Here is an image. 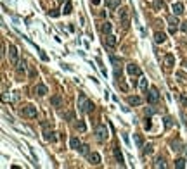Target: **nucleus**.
I'll list each match as a JSON object with an SVG mask.
<instances>
[{
	"mask_svg": "<svg viewBox=\"0 0 187 169\" xmlns=\"http://www.w3.org/2000/svg\"><path fill=\"white\" fill-rule=\"evenodd\" d=\"M78 110H80V112H83V114H87V112H92V110H94V104H92L83 93H80V95H78Z\"/></svg>",
	"mask_w": 187,
	"mask_h": 169,
	"instance_id": "f257e3e1",
	"label": "nucleus"
},
{
	"mask_svg": "<svg viewBox=\"0 0 187 169\" xmlns=\"http://www.w3.org/2000/svg\"><path fill=\"white\" fill-rule=\"evenodd\" d=\"M19 112H21V116L26 118V119H33V118H37V107H35V105H24Z\"/></svg>",
	"mask_w": 187,
	"mask_h": 169,
	"instance_id": "f03ea898",
	"label": "nucleus"
},
{
	"mask_svg": "<svg viewBox=\"0 0 187 169\" xmlns=\"http://www.w3.org/2000/svg\"><path fill=\"white\" fill-rule=\"evenodd\" d=\"M109 136V133H108V128L104 126V124H99L97 128H95V138L99 140V141H106Z\"/></svg>",
	"mask_w": 187,
	"mask_h": 169,
	"instance_id": "7ed1b4c3",
	"label": "nucleus"
},
{
	"mask_svg": "<svg viewBox=\"0 0 187 169\" xmlns=\"http://www.w3.org/2000/svg\"><path fill=\"white\" fill-rule=\"evenodd\" d=\"M118 19H120V22H121L123 26H128V24H130V10H128L127 7L120 9V12H118Z\"/></svg>",
	"mask_w": 187,
	"mask_h": 169,
	"instance_id": "20e7f679",
	"label": "nucleus"
},
{
	"mask_svg": "<svg viewBox=\"0 0 187 169\" xmlns=\"http://www.w3.org/2000/svg\"><path fill=\"white\" fill-rule=\"evenodd\" d=\"M178 24H180V22H178V19H177V16H175V14L168 17V26H170V33H172V35H173V33L177 31Z\"/></svg>",
	"mask_w": 187,
	"mask_h": 169,
	"instance_id": "39448f33",
	"label": "nucleus"
},
{
	"mask_svg": "<svg viewBox=\"0 0 187 169\" xmlns=\"http://www.w3.org/2000/svg\"><path fill=\"white\" fill-rule=\"evenodd\" d=\"M147 93V102L149 104H156L158 100H159V93H158L156 88H151L149 91H146Z\"/></svg>",
	"mask_w": 187,
	"mask_h": 169,
	"instance_id": "423d86ee",
	"label": "nucleus"
},
{
	"mask_svg": "<svg viewBox=\"0 0 187 169\" xmlns=\"http://www.w3.org/2000/svg\"><path fill=\"white\" fill-rule=\"evenodd\" d=\"M127 71L130 76H142V71H140V67H139L137 64H128Z\"/></svg>",
	"mask_w": 187,
	"mask_h": 169,
	"instance_id": "0eeeda50",
	"label": "nucleus"
},
{
	"mask_svg": "<svg viewBox=\"0 0 187 169\" xmlns=\"http://www.w3.org/2000/svg\"><path fill=\"white\" fill-rule=\"evenodd\" d=\"M9 60L12 64H18V49L14 45H9Z\"/></svg>",
	"mask_w": 187,
	"mask_h": 169,
	"instance_id": "6e6552de",
	"label": "nucleus"
},
{
	"mask_svg": "<svg viewBox=\"0 0 187 169\" xmlns=\"http://www.w3.org/2000/svg\"><path fill=\"white\" fill-rule=\"evenodd\" d=\"M87 159H89V162L90 164H94V166L100 164V155H99L97 152H90L89 155H87Z\"/></svg>",
	"mask_w": 187,
	"mask_h": 169,
	"instance_id": "1a4fd4ad",
	"label": "nucleus"
},
{
	"mask_svg": "<svg viewBox=\"0 0 187 169\" xmlns=\"http://www.w3.org/2000/svg\"><path fill=\"white\" fill-rule=\"evenodd\" d=\"M113 154H114V157H116V160H118V164L123 168L125 166V159H123V154H121V150L118 149V147H114L113 149Z\"/></svg>",
	"mask_w": 187,
	"mask_h": 169,
	"instance_id": "9d476101",
	"label": "nucleus"
},
{
	"mask_svg": "<svg viewBox=\"0 0 187 169\" xmlns=\"http://www.w3.org/2000/svg\"><path fill=\"white\" fill-rule=\"evenodd\" d=\"M172 12H173L175 16H182V14H184V4H180V2L173 4V5H172Z\"/></svg>",
	"mask_w": 187,
	"mask_h": 169,
	"instance_id": "9b49d317",
	"label": "nucleus"
},
{
	"mask_svg": "<svg viewBox=\"0 0 187 169\" xmlns=\"http://www.w3.org/2000/svg\"><path fill=\"white\" fill-rule=\"evenodd\" d=\"M173 64H175V57H173L172 54L165 55V67H166V69H172V67H173Z\"/></svg>",
	"mask_w": 187,
	"mask_h": 169,
	"instance_id": "f8f14e48",
	"label": "nucleus"
},
{
	"mask_svg": "<svg viewBox=\"0 0 187 169\" xmlns=\"http://www.w3.org/2000/svg\"><path fill=\"white\" fill-rule=\"evenodd\" d=\"M35 93H38L40 97H43V95H47V93H49V90H47L45 85H42V83H40V85L35 86Z\"/></svg>",
	"mask_w": 187,
	"mask_h": 169,
	"instance_id": "ddd939ff",
	"label": "nucleus"
},
{
	"mask_svg": "<svg viewBox=\"0 0 187 169\" xmlns=\"http://www.w3.org/2000/svg\"><path fill=\"white\" fill-rule=\"evenodd\" d=\"M43 138L47 140V141H52V143H54V141L57 140V136H56V133H54V131H49V129H45V131H43Z\"/></svg>",
	"mask_w": 187,
	"mask_h": 169,
	"instance_id": "4468645a",
	"label": "nucleus"
},
{
	"mask_svg": "<svg viewBox=\"0 0 187 169\" xmlns=\"http://www.w3.org/2000/svg\"><path fill=\"white\" fill-rule=\"evenodd\" d=\"M106 45L111 47V49H113V47H116V36H114V35H111V33H108V35H106Z\"/></svg>",
	"mask_w": 187,
	"mask_h": 169,
	"instance_id": "2eb2a0df",
	"label": "nucleus"
},
{
	"mask_svg": "<svg viewBox=\"0 0 187 169\" xmlns=\"http://www.w3.org/2000/svg\"><path fill=\"white\" fill-rule=\"evenodd\" d=\"M165 40H166V35L163 31H156L154 33V41L156 43H165Z\"/></svg>",
	"mask_w": 187,
	"mask_h": 169,
	"instance_id": "dca6fc26",
	"label": "nucleus"
},
{
	"mask_svg": "<svg viewBox=\"0 0 187 169\" xmlns=\"http://www.w3.org/2000/svg\"><path fill=\"white\" fill-rule=\"evenodd\" d=\"M127 102L130 104V105H140V104H142V99L137 97V95H133V97H128Z\"/></svg>",
	"mask_w": 187,
	"mask_h": 169,
	"instance_id": "f3484780",
	"label": "nucleus"
},
{
	"mask_svg": "<svg viewBox=\"0 0 187 169\" xmlns=\"http://www.w3.org/2000/svg\"><path fill=\"white\" fill-rule=\"evenodd\" d=\"M111 30H113V24H111L109 21H106V22H102V26H100V31H102L104 35H108V33H111Z\"/></svg>",
	"mask_w": 187,
	"mask_h": 169,
	"instance_id": "a211bd4d",
	"label": "nucleus"
},
{
	"mask_svg": "<svg viewBox=\"0 0 187 169\" xmlns=\"http://www.w3.org/2000/svg\"><path fill=\"white\" fill-rule=\"evenodd\" d=\"M106 5H108L111 10H114V9L120 7V0H106Z\"/></svg>",
	"mask_w": 187,
	"mask_h": 169,
	"instance_id": "6ab92c4d",
	"label": "nucleus"
},
{
	"mask_svg": "<svg viewBox=\"0 0 187 169\" xmlns=\"http://www.w3.org/2000/svg\"><path fill=\"white\" fill-rule=\"evenodd\" d=\"M69 145H71V149H75V150H78L80 147H81V143H80V140L75 136V138H71L69 140Z\"/></svg>",
	"mask_w": 187,
	"mask_h": 169,
	"instance_id": "aec40b11",
	"label": "nucleus"
},
{
	"mask_svg": "<svg viewBox=\"0 0 187 169\" xmlns=\"http://www.w3.org/2000/svg\"><path fill=\"white\" fill-rule=\"evenodd\" d=\"M133 140H135V145H137L139 149L144 147V138H142L140 135H133Z\"/></svg>",
	"mask_w": 187,
	"mask_h": 169,
	"instance_id": "412c9836",
	"label": "nucleus"
},
{
	"mask_svg": "<svg viewBox=\"0 0 187 169\" xmlns=\"http://www.w3.org/2000/svg\"><path fill=\"white\" fill-rule=\"evenodd\" d=\"M165 9V2L163 0H154V10H163Z\"/></svg>",
	"mask_w": 187,
	"mask_h": 169,
	"instance_id": "4be33fe9",
	"label": "nucleus"
},
{
	"mask_svg": "<svg viewBox=\"0 0 187 169\" xmlns=\"http://www.w3.org/2000/svg\"><path fill=\"white\" fill-rule=\"evenodd\" d=\"M76 129H78L80 133H85V131H87V124H85L83 121H78V123H76Z\"/></svg>",
	"mask_w": 187,
	"mask_h": 169,
	"instance_id": "5701e85b",
	"label": "nucleus"
},
{
	"mask_svg": "<svg viewBox=\"0 0 187 169\" xmlns=\"http://www.w3.org/2000/svg\"><path fill=\"white\" fill-rule=\"evenodd\" d=\"M154 168H166V164H165V159H163V157H158L156 162H154Z\"/></svg>",
	"mask_w": 187,
	"mask_h": 169,
	"instance_id": "b1692460",
	"label": "nucleus"
},
{
	"mask_svg": "<svg viewBox=\"0 0 187 169\" xmlns=\"http://www.w3.org/2000/svg\"><path fill=\"white\" fill-rule=\"evenodd\" d=\"M50 102H52V105L59 107L61 104H62V99H61V97H52V99H50Z\"/></svg>",
	"mask_w": 187,
	"mask_h": 169,
	"instance_id": "393cba45",
	"label": "nucleus"
},
{
	"mask_svg": "<svg viewBox=\"0 0 187 169\" xmlns=\"http://www.w3.org/2000/svg\"><path fill=\"white\" fill-rule=\"evenodd\" d=\"M153 128V123H151V116H146V121H144V129H151Z\"/></svg>",
	"mask_w": 187,
	"mask_h": 169,
	"instance_id": "a878e982",
	"label": "nucleus"
},
{
	"mask_svg": "<svg viewBox=\"0 0 187 169\" xmlns=\"http://www.w3.org/2000/svg\"><path fill=\"white\" fill-rule=\"evenodd\" d=\"M71 10H73V5H71V2H66V5H64V10H62V14H71Z\"/></svg>",
	"mask_w": 187,
	"mask_h": 169,
	"instance_id": "bb28decb",
	"label": "nucleus"
},
{
	"mask_svg": "<svg viewBox=\"0 0 187 169\" xmlns=\"http://www.w3.org/2000/svg\"><path fill=\"white\" fill-rule=\"evenodd\" d=\"M175 168L184 169V168H186V160H184V159H177V160H175Z\"/></svg>",
	"mask_w": 187,
	"mask_h": 169,
	"instance_id": "cd10ccee",
	"label": "nucleus"
},
{
	"mask_svg": "<svg viewBox=\"0 0 187 169\" xmlns=\"http://www.w3.org/2000/svg\"><path fill=\"white\" fill-rule=\"evenodd\" d=\"M139 85H140V90L146 91V88H147V80H146L144 76H140V83H139Z\"/></svg>",
	"mask_w": 187,
	"mask_h": 169,
	"instance_id": "c85d7f7f",
	"label": "nucleus"
},
{
	"mask_svg": "<svg viewBox=\"0 0 187 169\" xmlns=\"http://www.w3.org/2000/svg\"><path fill=\"white\" fill-rule=\"evenodd\" d=\"M80 154H81V155H89L90 152H89V145H81V147H80Z\"/></svg>",
	"mask_w": 187,
	"mask_h": 169,
	"instance_id": "c756f323",
	"label": "nucleus"
},
{
	"mask_svg": "<svg viewBox=\"0 0 187 169\" xmlns=\"http://www.w3.org/2000/svg\"><path fill=\"white\" fill-rule=\"evenodd\" d=\"M18 71H23V73H24V71H26V62H24V60H19V62H18Z\"/></svg>",
	"mask_w": 187,
	"mask_h": 169,
	"instance_id": "7c9ffc66",
	"label": "nucleus"
},
{
	"mask_svg": "<svg viewBox=\"0 0 187 169\" xmlns=\"http://www.w3.org/2000/svg\"><path fill=\"white\" fill-rule=\"evenodd\" d=\"M175 76H177L178 80L180 81H187V76H186V73H182V71H177V74H175Z\"/></svg>",
	"mask_w": 187,
	"mask_h": 169,
	"instance_id": "2f4dec72",
	"label": "nucleus"
},
{
	"mask_svg": "<svg viewBox=\"0 0 187 169\" xmlns=\"http://www.w3.org/2000/svg\"><path fill=\"white\" fill-rule=\"evenodd\" d=\"M172 150H177V152H180V150H182V143H180V141H177V143L173 141V143H172Z\"/></svg>",
	"mask_w": 187,
	"mask_h": 169,
	"instance_id": "473e14b6",
	"label": "nucleus"
},
{
	"mask_svg": "<svg viewBox=\"0 0 187 169\" xmlns=\"http://www.w3.org/2000/svg\"><path fill=\"white\" fill-rule=\"evenodd\" d=\"M153 150H154V147H153V145H146V147H144V154H146V155H149V154H153Z\"/></svg>",
	"mask_w": 187,
	"mask_h": 169,
	"instance_id": "72a5a7b5",
	"label": "nucleus"
},
{
	"mask_svg": "<svg viewBox=\"0 0 187 169\" xmlns=\"http://www.w3.org/2000/svg\"><path fill=\"white\" fill-rule=\"evenodd\" d=\"M173 126V121L172 118H165V128H172Z\"/></svg>",
	"mask_w": 187,
	"mask_h": 169,
	"instance_id": "f704fd0d",
	"label": "nucleus"
},
{
	"mask_svg": "<svg viewBox=\"0 0 187 169\" xmlns=\"http://www.w3.org/2000/svg\"><path fill=\"white\" fill-rule=\"evenodd\" d=\"M180 118H182V123L187 126V116H186V112H180Z\"/></svg>",
	"mask_w": 187,
	"mask_h": 169,
	"instance_id": "c9c22d12",
	"label": "nucleus"
},
{
	"mask_svg": "<svg viewBox=\"0 0 187 169\" xmlns=\"http://www.w3.org/2000/svg\"><path fill=\"white\" fill-rule=\"evenodd\" d=\"M59 14H61L59 10H50V12H49V16H52V17H57Z\"/></svg>",
	"mask_w": 187,
	"mask_h": 169,
	"instance_id": "e433bc0d",
	"label": "nucleus"
},
{
	"mask_svg": "<svg viewBox=\"0 0 187 169\" xmlns=\"http://www.w3.org/2000/svg\"><path fill=\"white\" fill-rule=\"evenodd\" d=\"M153 114H154V109H153V107L146 109V116H153Z\"/></svg>",
	"mask_w": 187,
	"mask_h": 169,
	"instance_id": "4c0bfd02",
	"label": "nucleus"
},
{
	"mask_svg": "<svg viewBox=\"0 0 187 169\" xmlns=\"http://www.w3.org/2000/svg\"><path fill=\"white\" fill-rule=\"evenodd\" d=\"M111 62L114 64V67H116V66H120V60L116 59V57H111Z\"/></svg>",
	"mask_w": 187,
	"mask_h": 169,
	"instance_id": "58836bf2",
	"label": "nucleus"
},
{
	"mask_svg": "<svg viewBox=\"0 0 187 169\" xmlns=\"http://www.w3.org/2000/svg\"><path fill=\"white\" fill-rule=\"evenodd\" d=\"M182 31H186V33H187V22H184V24H182Z\"/></svg>",
	"mask_w": 187,
	"mask_h": 169,
	"instance_id": "ea45409f",
	"label": "nucleus"
},
{
	"mask_svg": "<svg viewBox=\"0 0 187 169\" xmlns=\"http://www.w3.org/2000/svg\"><path fill=\"white\" fill-rule=\"evenodd\" d=\"M92 4H94V5H99V4H100V0H92Z\"/></svg>",
	"mask_w": 187,
	"mask_h": 169,
	"instance_id": "a19ab883",
	"label": "nucleus"
},
{
	"mask_svg": "<svg viewBox=\"0 0 187 169\" xmlns=\"http://www.w3.org/2000/svg\"><path fill=\"white\" fill-rule=\"evenodd\" d=\"M57 2H59V4H62V2H64V0H57Z\"/></svg>",
	"mask_w": 187,
	"mask_h": 169,
	"instance_id": "79ce46f5",
	"label": "nucleus"
},
{
	"mask_svg": "<svg viewBox=\"0 0 187 169\" xmlns=\"http://www.w3.org/2000/svg\"><path fill=\"white\" fill-rule=\"evenodd\" d=\"M184 66H186V69H187V60H186V64H184Z\"/></svg>",
	"mask_w": 187,
	"mask_h": 169,
	"instance_id": "37998d69",
	"label": "nucleus"
}]
</instances>
